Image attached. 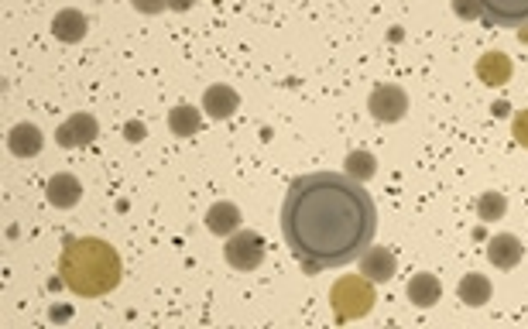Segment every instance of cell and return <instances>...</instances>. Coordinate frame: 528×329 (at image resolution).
<instances>
[{"label":"cell","mask_w":528,"mask_h":329,"mask_svg":"<svg viewBox=\"0 0 528 329\" xmlns=\"http://www.w3.org/2000/svg\"><path fill=\"white\" fill-rule=\"evenodd\" d=\"M378 234V210L364 182L340 172H309L281 203V237L306 271L360 261Z\"/></svg>","instance_id":"6da1fadb"},{"label":"cell","mask_w":528,"mask_h":329,"mask_svg":"<svg viewBox=\"0 0 528 329\" xmlns=\"http://www.w3.org/2000/svg\"><path fill=\"white\" fill-rule=\"evenodd\" d=\"M59 274L66 288L79 299H100L114 292L124 278V261L117 247L100 237H76L66 244L59 257Z\"/></svg>","instance_id":"7a4b0ae2"},{"label":"cell","mask_w":528,"mask_h":329,"mask_svg":"<svg viewBox=\"0 0 528 329\" xmlns=\"http://www.w3.org/2000/svg\"><path fill=\"white\" fill-rule=\"evenodd\" d=\"M330 302H333V315L337 323H353V319H364L374 309V282L364 274H343L337 278V284L330 288Z\"/></svg>","instance_id":"3957f363"},{"label":"cell","mask_w":528,"mask_h":329,"mask_svg":"<svg viewBox=\"0 0 528 329\" xmlns=\"http://www.w3.org/2000/svg\"><path fill=\"white\" fill-rule=\"evenodd\" d=\"M223 257L227 264L237 271H254L261 268L264 261V237L254 234V230H237L227 237V247H223Z\"/></svg>","instance_id":"277c9868"},{"label":"cell","mask_w":528,"mask_h":329,"mask_svg":"<svg viewBox=\"0 0 528 329\" xmlns=\"http://www.w3.org/2000/svg\"><path fill=\"white\" fill-rule=\"evenodd\" d=\"M367 114L381 124H398V120L409 114V93L395 86V83H384L378 90L367 96Z\"/></svg>","instance_id":"5b68a950"},{"label":"cell","mask_w":528,"mask_h":329,"mask_svg":"<svg viewBox=\"0 0 528 329\" xmlns=\"http://www.w3.org/2000/svg\"><path fill=\"white\" fill-rule=\"evenodd\" d=\"M481 11L491 28H525L528 0H481Z\"/></svg>","instance_id":"8992f818"},{"label":"cell","mask_w":528,"mask_h":329,"mask_svg":"<svg viewBox=\"0 0 528 329\" xmlns=\"http://www.w3.org/2000/svg\"><path fill=\"white\" fill-rule=\"evenodd\" d=\"M96 135H100V124L93 114H73L66 124H59L56 141H59V148H86L96 141Z\"/></svg>","instance_id":"52a82bcc"},{"label":"cell","mask_w":528,"mask_h":329,"mask_svg":"<svg viewBox=\"0 0 528 329\" xmlns=\"http://www.w3.org/2000/svg\"><path fill=\"white\" fill-rule=\"evenodd\" d=\"M45 199L56 210H73L76 203L83 199V182L76 179L73 172H56L52 179L45 182Z\"/></svg>","instance_id":"ba28073f"},{"label":"cell","mask_w":528,"mask_h":329,"mask_svg":"<svg viewBox=\"0 0 528 329\" xmlns=\"http://www.w3.org/2000/svg\"><path fill=\"white\" fill-rule=\"evenodd\" d=\"M512 73H514V62H512V55H504V52H484V55L477 59V79H481L484 86H491V90L504 86V83L512 79Z\"/></svg>","instance_id":"9c48e42d"},{"label":"cell","mask_w":528,"mask_h":329,"mask_svg":"<svg viewBox=\"0 0 528 329\" xmlns=\"http://www.w3.org/2000/svg\"><path fill=\"white\" fill-rule=\"evenodd\" d=\"M522 257H525V247L514 234H498V237L487 240V261L498 271H512Z\"/></svg>","instance_id":"30bf717a"},{"label":"cell","mask_w":528,"mask_h":329,"mask_svg":"<svg viewBox=\"0 0 528 329\" xmlns=\"http://www.w3.org/2000/svg\"><path fill=\"white\" fill-rule=\"evenodd\" d=\"M398 271V261L395 254L388 251V247H367L364 254H360V274L371 278L374 284L381 282H391Z\"/></svg>","instance_id":"8fae6325"},{"label":"cell","mask_w":528,"mask_h":329,"mask_svg":"<svg viewBox=\"0 0 528 329\" xmlns=\"http://www.w3.org/2000/svg\"><path fill=\"white\" fill-rule=\"evenodd\" d=\"M240 106V93L234 86H227V83H217V86H209L203 93V110L209 120H227L234 117V110Z\"/></svg>","instance_id":"7c38bea8"},{"label":"cell","mask_w":528,"mask_h":329,"mask_svg":"<svg viewBox=\"0 0 528 329\" xmlns=\"http://www.w3.org/2000/svg\"><path fill=\"white\" fill-rule=\"evenodd\" d=\"M89 31V21L83 11H76V7H66L59 15L52 17V35L59 38L62 45H79L83 38H86Z\"/></svg>","instance_id":"4fadbf2b"},{"label":"cell","mask_w":528,"mask_h":329,"mask_svg":"<svg viewBox=\"0 0 528 329\" xmlns=\"http://www.w3.org/2000/svg\"><path fill=\"white\" fill-rule=\"evenodd\" d=\"M7 148H11V155H17V158H35V155H42L45 148V137L42 131H38V124H15L11 131H7Z\"/></svg>","instance_id":"5bb4252c"},{"label":"cell","mask_w":528,"mask_h":329,"mask_svg":"<svg viewBox=\"0 0 528 329\" xmlns=\"http://www.w3.org/2000/svg\"><path fill=\"white\" fill-rule=\"evenodd\" d=\"M405 295H409V302L415 305V309H432L442 295V284L436 274H426V271H422V274H411L409 278Z\"/></svg>","instance_id":"9a60e30c"},{"label":"cell","mask_w":528,"mask_h":329,"mask_svg":"<svg viewBox=\"0 0 528 329\" xmlns=\"http://www.w3.org/2000/svg\"><path fill=\"white\" fill-rule=\"evenodd\" d=\"M206 230L209 234H217V237H230L240 230V210H237V203H213L209 210H206Z\"/></svg>","instance_id":"2e32d148"},{"label":"cell","mask_w":528,"mask_h":329,"mask_svg":"<svg viewBox=\"0 0 528 329\" xmlns=\"http://www.w3.org/2000/svg\"><path fill=\"white\" fill-rule=\"evenodd\" d=\"M456 295H460V302H463V305H470V309H481V305H487V302H491L494 288H491V278H487V274H477V271H470V274H463V278H460V284H456Z\"/></svg>","instance_id":"e0dca14e"},{"label":"cell","mask_w":528,"mask_h":329,"mask_svg":"<svg viewBox=\"0 0 528 329\" xmlns=\"http://www.w3.org/2000/svg\"><path fill=\"white\" fill-rule=\"evenodd\" d=\"M168 131H172V137H192L199 131V110L189 104H178L168 114Z\"/></svg>","instance_id":"ac0fdd59"},{"label":"cell","mask_w":528,"mask_h":329,"mask_svg":"<svg viewBox=\"0 0 528 329\" xmlns=\"http://www.w3.org/2000/svg\"><path fill=\"white\" fill-rule=\"evenodd\" d=\"M347 175L357 182H367V179H374V172H378V158L371 155V151H350L347 155Z\"/></svg>","instance_id":"d6986e66"},{"label":"cell","mask_w":528,"mask_h":329,"mask_svg":"<svg viewBox=\"0 0 528 329\" xmlns=\"http://www.w3.org/2000/svg\"><path fill=\"white\" fill-rule=\"evenodd\" d=\"M504 213H508V199L501 193H484L477 199V216L484 224H498V220H504Z\"/></svg>","instance_id":"ffe728a7"},{"label":"cell","mask_w":528,"mask_h":329,"mask_svg":"<svg viewBox=\"0 0 528 329\" xmlns=\"http://www.w3.org/2000/svg\"><path fill=\"white\" fill-rule=\"evenodd\" d=\"M512 137L522 145V148H528V106L525 110H518L512 120Z\"/></svg>","instance_id":"44dd1931"},{"label":"cell","mask_w":528,"mask_h":329,"mask_svg":"<svg viewBox=\"0 0 528 329\" xmlns=\"http://www.w3.org/2000/svg\"><path fill=\"white\" fill-rule=\"evenodd\" d=\"M453 11L463 21H473V17H484V11H481V0H453Z\"/></svg>","instance_id":"7402d4cb"},{"label":"cell","mask_w":528,"mask_h":329,"mask_svg":"<svg viewBox=\"0 0 528 329\" xmlns=\"http://www.w3.org/2000/svg\"><path fill=\"white\" fill-rule=\"evenodd\" d=\"M134 11H141V15H162L168 11V0H131Z\"/></svg>","instance_id":"603a6c76"},{"label":"cell","mask_w":528,"mask_h":329,"mask_svg":"<svg viewBox=\"0 0 528 329\" xmlns=\"http://www.w3.org/2000/svg\"><path fill=\"white\" fill-rule=\"evenodd\" d=\"M145 135H147V131H145V124H141V120H127V124H124V137H127V141H134V145H137V141H141Z\"/></svg>","instance_id":"cb8c5ba5"},{"label":"cell","mask_w":528,"mask_h":329,"mask_svg":"<svg viewBox=\"0 0 528 329\" xmlns=\"http://www.w3.org/2000/svg\"><path fill=\"white\" fill-rule=\"evenodd\" d=\"M192 4H196V0H168V7H172V11H178V15L192 11Z\"/></svg>","instance_id":"d4e9b609"},{"label":"cell","mask_w":528,"mask_h":329,"mask_svg":"<svg viewBox=\"0 0 528 329\" xmlns=\"http://www.w3.org/2000/svg\"><path fill=\"white\" fill-rule=\"evenodd\" d=\"M491 114H494V117H508V114H512V106L504 104V100H498V104L491 106Z\"/></svg>","instance_id":"484cf974"}]
</instances>
